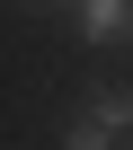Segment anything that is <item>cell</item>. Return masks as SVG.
Wrapping results in <instances>:
<instances>
[{
    "label": "cell",
    "mask_w": 133,
    "mask_h": 150,
    "mask_svg": "<svg viewBox=\"0 0 133 150\" xmlns=\"http://www.w3.org/2000/svg\"><path fill=\"white\" fill-rule=\"evenodd\" d=\"M80 124H89V132H98L107 150H133V88H89Z\"/></svg>",
    "instance_id": "obj_1"
},
{
    "label": "cell",
    "mask_w": 133,
    "mask_h": 150,
    "mask_svg": "<svg viewBox=\"0 0 133 150\" xmlns=\"http://www.w3.org/2000/svg\"><path fill=\"white\" fill-rule=\"evenodd\" d=\"M71 27L89 44H133V0H71Z\"/></svg>",
    "instance_id": "obj_2"
},
{
    "label": "cell",
    "mask_w": 133,
    "mask_h": 150,
    "mask_svg": "<svg viewBox=\"0 0 133 150\" xmlns=\"http://www.w3.org/2000/svg\"><path fill=\"white\" fill-rule=\"evenodd\" d=\"M53 150H107V141H98V132H89V124H80V115H71V132H62V141H53Z\"/></svg>",
    "instance_id": "obj_3"
}]
</instances>
